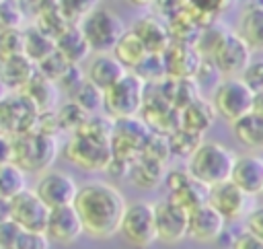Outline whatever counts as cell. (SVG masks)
I'll use <instances>...</instances> for the list:
<instances>
[{"mask_svg": "<svg viewBox=\"0 0 263 249\" xmlns=\"http://www.w3.org/2000/svg\"><path fill=\"white\" fill-rule=\"evenodd\" d=\"M125 204L123 193L101 179L80 183L72 202L84 233L95 239H111L117 235Z\"/></svg>", "mask_w": 263, "mask_h": 249, "instance_id": "1", "label": "cell"}, {"mask_svg": "<svg viewBox=\"0 0 263 249\" xmlns=\"http://www.w3.org/2000/svg\"><path fill=\"white\" fill-rule=\"evenodd\" d=\"M234 156L236 154L226 144L216 140H201L187 158V171L195 181L212 187L230 179Z\"/></svg>", "mask_w": 263, "mask_h": 249, "instance_id": "2", "label": "cell"}, {"mask_svg": "<svg viewBox=\"0 0 263 249\" xmlns=\"http://www.w3.org/2000/svg\"><path fill=\"white\" fill-rule=\"evenodd\" d=\"M148 82L142 80L136 72H125L113 86L103 91V109L111 119L138 117L146 101Z\"/></svg>", "mask_w": 263, "mask_h": 249, "instance_id": "3", "label": "cell"}, {"mask_svg": "<svg viewBox=\"0 0 263 249\" xmlns=\"http://www.w3.org/2000/svg\"><path fill=\"white\" fill-rule=\"evenodd\" d=\"M55 154H58V142H55V136L51 134L31 130L25 134L12 136L10 161L16 163L25 173H35L51 167Z\"/></svg>", "mask_w": 263, "mask_h": 249, "instance_id": "4", "label": "cell"}, {"mask_svg": "<svg viewBox=\"0 0 263 249\" xmlns=\"http://www.w3.org/2000/svg\"><path fill=\"white\" fill-rule=\"evenodd\" d=\"M78 29H80L82 37L86 39L90 51H95V54L111 51L115 41L125 31L119 14H115L111 8H105V6H92L78 21Z\"/></svg>", "mask_w": 263, "mask_h": 249, "instance_id": "5", "label": "cell"}, {"mask_svg": "<svg viewBox=\"0 0 263 249\" xmlns=\"http://www.w3.org/2000/svg\"><path fill=\"white\" fill-rule=\"evenodd\" d=\"M64 156L80 171H105L111 161V146L107 140L76 130L64 144Z\"/></svg>", "mask_w": 263, "mask_h": 249, "instance_id": "6", "label": "cell"}, {"mask_svg": "<svg viewBox=\"0 0 263 249\" xmlns=\"http://www.w3.org/2000/svg\"><path fill=\"white\" fill-rule=\"evenodd\" d=\"M117 233L132 247L148 249L156 241V233H154V204L148 202V200L127 202Z\"/></svg>", "mask_w": 263, "mask_h": 249, "instance_id": "7", "label": "cell"}, {"mask_svg": "<svg viewBox=\"0 0 263 249\" xmlns=\"http://www.w3.org/2000/svg\"><path fill=\"white\" fill-rule=\"evenodd\" d=\"M210 103L216 111V117H222L228 123H232V121H236L238 117H242L245 113L251 111L253 91L238 76L222 78L214 86Z\"/></svg>", "mask_w": 263, "mask_h": 249, "instance_id": "8", "label": "cell"}, {"mask_svg": "<svg viewBox=\"0 0 263 249\" xmlns=\"http://www.w3.org/2000/svg\"><path fill=\"white\" fill-rule=\"evenodd\" d=\"M148 136L146 123L138 117H125V119H113V130L109 138L111 154L121 161H132L142 152L144 140Z\"/></svg>", "mask_w": 263, "mask_h": 249, "instance_id": "9", "label": "cell"}, {"mask_svg": "<svg viewBox=\"0 0 263 249\" xmlns=\"http://www.w3.org/2000/svg\"><path fill=\"white\" fill-rule=\"evenodd\" d=\"M39 113L41 111L23 93L4 97L0 101V130L8 136L31 132L33 130L31 123H37V119L33 117H39Z\"/></svg>", "mask_w": 263, "mask_h": 249, "instance_id": "10", "label": "cell"}, {"mask_svg": "<svg viewBox=\"0 0 263 249\" xmlns=\"http://www.w3.org/2000/svg\"><path fill=\"white\" fill-rule=\"evenodd\" d=\"M37 198L51 210V208H60V206H68L74 202V195L78 191V183L74 181L72 175H68L66 171H45L35 185L31 187Z\"/></svg>", "mask_w": 263, "mask_h": 249, "instance_id": "11", "label": "cell"}, {"mask_svg": "<svg viewBox=\"0 0 263 249\" xmlns=\"http://www.w3.org/2000/svg\"><path fill=\"white\" fill-rule=\"evenodd\" d=\"M251 54H253L251 47L236 33L228 31L226 37L220 41V45L208 60H212V64L218 68L222 78H230V76L242 74L247 64L251 62Z\"/></svg>", "mask_w": 263, "mask_h": 249, "instance_id": "12", "label": "cell"}, {"mask_svg": "<svg viewBox=\"0 0 263 249\" xmlns=\"http://www.w3.org/2000/svg\"><path fill=\"white\" fill-rule=\"evenodd\" d=\"M47 214H49V208L29 187H25L14 198H10V220L16 222L23 230L43 233Z\"/></svg>", "mask_w": 263, "mask_h": 249, "instance_id": "13", "label": "cell"}, {"mask_svg": "<svg viewBox=\"0 0 263 249\" xmlns=\"http://www.w3.org/2000/svg\"><path fill=\"white\" fill-rule=\"evenodd\" d=\"M154 233L156 241L164 245L181 243L187 237V212L175 206L171 200L154 204Z\"/></svg>", "mask_w": 263, "mask_h": 249, "instance_id": "14", "label": "cell"}, {"mask_svg": "<svg viewBox=\"0 0 263 249\" xmlns=\"http://www.w3.org/2000/svg\"><path fill=\"white\" fill-rule=\"evenodd\" d=\"M208 204L226 222H232V220H238L247 214L249 195L228 179V181H222V183L208 187Z\"/></svg>", "mask_w": 263, "mask_h": 249, "instance_id": "15", "label": "cell"}, {"mask_svg": "<svg viewBox=\"0 0 263 249\" xmlns=\"http://www.w3.org/2000/svg\"><path fill=\"white\" fill-rule=\"evenodd\" d=\"M43 233L49 239V243L72 245L84 235V228H82L78 212L74 210L72 204H68V206H60V208L49 210Z\"/></svg>", "mask_w": 263, "mask_h": 249, "instance_id": "16", "label": "cell"}, {"mask_svg": "<svg viewBox=\"0 0 263 249\" xmlns=\"http://www.w3.org/2000/svg\"><path fill=\"white\" fill-rule=\"evenodd\" d=\"M226 230V220L205 202L187 214V237L197 243H216Z\"/></svg>", "mask_w": 263, "mask_h": 249, "instance_id": "17", "label": "cell"}, {"mask_svg": "<svg viewBox=\"0 0 263 249\" xmlns=\"http://www.w3.org/2000/svg\"><path fill=\"white\" fill-rule=\"evenodd\" d=\"M230 181L236 187H240L249 198L261 195V191H263V156H259L255 152L234 156Z\"/></svg>", "mask_w": 263, "mask_h": 249, "instance_id": "18", "label": "cell"}, {"mask_svg": "<svg viewBox=\"0 0 263 249\" xmlns=\"http://www.w3.org/2000/svg\"><path fill=\"white\" fill-rule=\"evenodd\" d=\"M164 72L173 78H191L201 62V56L189 43H173L162 54Z\"/></svg>", "mask_w": 263, "mask_h": 249, "instance_id": "19", "label": "cell"}, {"mask_svg": "<svg viewBox=\"0 0 263 249\" xmlns=\"http://www.w3.org/2000/svg\"><path fill=\"white\" fill-rule=\"evenodd\" d=\"M127 70L119 64V60L111 54V51H105V54H95L84 70V78L95 84L97 88L101 91H107L109 86H113Z\"/></svg>", "mask_w": 263, "mask_h": 249, "instance_id": "20", "label": "cell"}, {"mask_svg": "<svg viewBox=\"0 0 263 249\" xmlns=\"http://www.w3.org/2000/svg\"><path fill=\"white\" fill-rule=\"evenodd\" d=\"M236 35L251 47V51H263V2L247 4L238 16Z\"/></svg>", "mask_w": 263, "mask_h": 249, "instance_id": "21", "label": "cell"}, {"mask_svg": "<svg viewBox=\"0 0 263 249\" xmlns=\"http://www.w3.org/2000/svg\"><path fill=\"white\" fill-rule=\"evenodd\" d=\"M125 177L134 183V187L154 189V187H158V183L164 177V163L150 158V156H144V154H138L136 158L129 161Z\"/></svg>", "mask_w": 263, "mask_h": 249, "instance_id": "22", "label": "cell"}, {"mask_svg": "<svg viewBox=\"0 0 263 249\" xmlns=\"http://www.w3.org/2000/svg\"><path fill=\"white\" fill-rule=\"evenodd\" d=\"M35 72H37L35 64L25 54L0 60V86H6L10 91L21 93L27 86V82L33 78Z\"/></svg>", "mask_w": 263, "mask_h": 249, "instance_id": "23", "label": "cell"}, {"mask_svg": "<svg viewBox=\"0 0 263 249\" xmlns=\"http://www.w3.org/2000/svg\"><path fill=\"white\" fill-rule=\"evenodd\" d=\"M132 31L140 37L150 54H164L171 45V31L156 19V16H142L134 23Z\"/></svg>", "mask_w": 263, "mask_h": 249, "instance_id": "24", "label": "cell"}, {"mask_svg": "<svg viewBox=\"0 0 263 249\" xmlns=\"http://www.w3.org/2000/svg\"><path fill=\"white\" fill-rule=\"evenodd\" d=\"M216 119V111L212 107L210 101H203L199 97H195L191 103H187L185 107L179 109V126L195 132V134H203L205 130H210V126Z\"/></svg>", "mask_w": 263, "mask_h": 249, "instance_id": "25", "label": "cell"}, {"mask_svg": "<svg viewBox=\"0 0 263 249\" xmlns=\"http://www.w3.org/2000/svg\"><path fill=\"white\" fill-rule=\"evenodd\" d=\"M111 54L119 60V64H121L125 70L134 72V70L148 58L150 51L146 49V45L140 41V37H138L132 29H125V31L121 33V37L115 41Z\"/></svg>", "mask_w": 263, "mask_h": 249, "instance_id": "26", "label": "cell"}, {"mask_svg": "<svg viewBox=\"0 0 263 249\" xmlns=\"http://www.w3.org/2000/svg\"><path fill=\"white\" fill-rule=\"evenodd\" d=\"M53 41H55V51L70 64H80L90 54V47L82 37L78 25H68L62 33L55 35Z\"/></svg>", "mask_w": 263, "mask_h": 249, "instance_id": "27", "label": "cell"}, {"mask_svg": "<svg viewBox=\"0 0 263 249\" xmlns=\"http://www.w3.org/2000/svg\"><path fill=\"white\" fill-rule=\"evenodd\" d=\"M234 138L251 152H263V117L249 111L230 123Z\"/></svg>", "mask_w": 263, "mask_h": 249, "instance_id": "28", "label": "cell"}, {"mask_svg": "<svg viewBox=\"0 0 263 249\" xmlns=\"http://www.w3.org/2000/svg\"><path fill=\"white\" fill-rule=\"evenodd\" d=\"M23 95H27V99L39 109V111H51L53 109V101H55V93L58 86L51 78L43 76L41 72H35L33 78L27 82V86L21 91Z\"/></svg>", "mask_w": 263, "mask_h": 249, "instance_id": "29", "label": "cell"}, {"mask_svg": "<svg viewBox=\"0 0 263 249\" xmlns=\"http://www.w3.org/2000/svg\"><path fill=\"white\" fill-rule=\"evenodd\" d=\"M23 33H25V56H27L33 64L43 62L49 54L55 51V41H53V37L47 35L45 31H41L37 25L25 27Z\"/></svg>", "mask_w": 263, "mask_h": 249, "instance_id": "30", "label": "cell"}, {"mask_svg": "<svg viewBox=\"0 0 263 249\" xmlns=\"http://www.w3.org/2000/svg\"><path fill=\"white\" fill-rule=\"evenodd\" d=\"M166 200H171L175 206H179L181 210H185L189 214L191 210H195V208H199L201 204L208 202V185H203V183H199V181H195L191 177L179 189L168 191V198Z\"/></svg>", "mask_w": 263, "mask_h": 249, "instance_id": "31", "label": "cell"}, {"mask_svg": "<svg viewBox=\"0 0 263 249\" xmlns=\"http://www.w3.org/2000/svg\"><path fill=\"white\" fill-rule=\"evenodd\" d=\"M27 187V173L12 161L0 163V198H14Z\"/></svg>", "mask_w": 263, "mask_h": 249, "instance_id": "32", "label": "cell"}, {"mask_svg": "<svg viewBox=\"0 0 263 249\" xmlns=\"http://www.w3.org/2000/svg\"><path fill=\"white\" fill-rule=\"evenodd\" d=\"M203 138L195 132H189L185 128H175L173 132H168V146H171V154L181 156V158H189L191 152L199 146Z\"/></svg>", "mask_w": 263, "mask_h": 249, "instance_id": "33", "label": "cell"}, {"mask_svg": "<svg viewBox=\"0 0 263 249\" xmlns=\"http://www.w3.org/2000/svg\"><path fill=\"white\" fill-rule=\"evenodd\" d=\"M72 101H74L78 107H82L86 113H92V111H97V109L103 107V91L97 88L95 84H90V82L84 78V80L72 91Z\"/></svg>", "mask_w": 263, "mask_h": 249, "instance_id": "34", "label": "cell"}, {"mask_svg": "<svg viewBox=\"0 0 263 249\" xmlns=\"http://www.w3.org/2000/svg\"><path fill=\"white\" fill-rule=\"evenodd\" d=\"M226 33H228V29H224V27H220V25H210V27H205V29L199 33V37L195 39V43H193L195 51H197L201 58H210V56L216 51V47L220 45V41L226 37Z\"/></svg>", "mask_w": 263, "mask_h": 249, "instance_id": "35", "label": "cell"}, {"mask_svg": "<svg viewBox=\"0 0 263 249\" xmlns=\"http://www.w3.org/2000/svg\"><path fill=\"white\" fill-rule=\"evenodd\" d=\"M25 27V8L18 0H2L0 2V33L23 29Z\"/></svg>", "mask_w": 263, "mask_h": 249, "instance_id": "36", "label": "cell"}, {"mask_svg": "<svg viewBox=\"0 0 263 249\" xmlns=\"http://www.w3.org/2000/svg\"><path fill=\"white\" fill-rule=\"evenodd\" d=\"M144 156H150V158H156L160 163H166V158L171 156V146H168V134H162V132H154V134H148L146 140H144V146H142V152Z\"/></svg>", "mask_w": 263, "mask_h": 249, "instance_id": "37", "label": "cell"}, {"mask_svg": "<svg viewBox=\"0 0 263 249\" xmlns=\"http://www.w3.org/2000/svg\"><path fill=\"white\" fill-rule=\"evenodd\" d=\"M23 29H12V31H2L0 33V60L25 54V33H23Z\"/></svg>", "mask_w": 263, "mask_h": 249, "instance_id": "38", "label": "cell"}, {"mask_svg": "<svg viewBox=\"0 0 263 249\" xmlns=\"http://www.w3.org/2000/svg\"><path fill=\"white\" fill-rule=\"evenodd\" d=\"M238 78H240L253 93L263 91V60H251Z\"/></svg>", "mask_w": 263, "mask_h": 249, "instance_id": "39", "label": "cell"}, {"mask_svg": "<svg viewBox=\"0 0 263 249\" xmlns=\"http://www.w3.org/2000/svg\"><path fill=\"white\" fill-rule=\"evenodd\" d=\"M242 228L263 241V204L253 206L242 216Z\"/></svg>", "mask_w": 263, "mask_h": 249, "instance_id": "40", "label": "cell"}, {"mask_svg": "<svg viewBox=\"0 0 263 249\" xmlns=\"http://www.w3.org/2000/svg\"><path fill=\"white\" fill-rule=\"evenodd\" d=\"M49 239L45 237V233H37V230H21L16 247L14 249H49Z\"/></svg>", "mask_w": 263, "mask_h": 249, "instance_id": "41", "label": "cell"}, {"mask_svg": "<svg viewBox=\"0 0 263 249\" xmlns=\"http://www.w3.org/2000/svg\"><path fill=\"white\" fill-rule=\"evenodd\" d=\"M21 230L23 228L16 222H12V220L0 222V249H14Z\"/></svg>", "mask_w": 263, "mask_h": 249, "instance_id": "42", "label": "cell"}, {"mask_svg": "<svg viewBox=\"0 0 263 249\" xmlns=\"http://www.w3.org/2000/svg\"><path fill=\"white\" fill-rule=\"evenodd\" d=\"M230 249H263V241L242 228L230 239Z\"/></svg>", "mask_w": 263, "mask_h": 249, "instance_id": "43", "label": "cell"}, {"mask_svg": "<svg viewBox=\"0 0 263 249\" xmlns=\"http://www.w3.org/2000/svg\"><path fill=\"white\" fill-rule=\"evenodd\" d=\"M189 179H191V175H189L187 169H171V171H164L162 183L166 185L168 191H175V189H179L181 185H185Z\"/></svg>", "mask_w": 263, "mask_h": 249, "instance_id": "44", "label": "cell"}, {"mask_svg": "<svg viewBox=\"0 0 263 249\" xmlns=\"http://www.w3.org/2000/svg\"><path fill=\"white\" fill-rule=\"evenodd\" d=\"M10 148H12V136L0 132V163L10 161Z\"/></svg>", "mask_w": 263, "mask_h": 249, "instance_id": "45", "label": "cell"}, {"mask_svg": "<svg viewBox=\"0 0 263 249\" xmlns=\"http://www.w3.org/2000/svg\"><path fill=\"white\" fill-rule=\"evenodd\" d=\"M251 111L263 117V91L253 93V103H251Z\"/></svg>", "mask_w": 263, "mask_h": 249, "instance_id": "46", "label": "cell"}, {"mask_svg": "<svg viewBox=\"0 0 263 249\" xmlns=\"http://www.w3.org/2000/svg\"><path fill=\"white\" fill-rule=\"evenodd\" d=\"M10 220V200L0 198V222Z\"/></svg>", "mask_w": 263, "mask_h": 249, "instance_id": "47", "label": "cell"}, {"mask_svg": "<svg viewBox=\"0 0 263 249\" xmlns=\"http://www.w3.org/2000/svg\"><path fill=\"white\" fill-rule=\"evenodd\" d=\"M249 2H259V0H249Z\"/></svg>", "mask_w": 263, "mask_h": 249, "instance_id": "48", "label": "cell"}, {"mask_svg": "<svg viewBox=\"0 0 263 249\" xmlns=\"http://www.w3.org/2000/svg\"><path fill=\"white\" fill-rule=\"evenodd\" d=\"M261 195H263V191H261Z\"/></svg>", "mask_w": 263, "mask_h": 249, "instance_id": "49", "label": "cell"}, {"mask_svg": "<svg viewBox=\"0 0 263 249\" xmlns=\"http://www.w3.org/2000/svg\"><path fill=\"white\" fill-rule=\"evenodd\" d=\"M0 2H2V0H0Z\"/></svg>", "mask_w": 263, "mask_h": 249, "instance_id": "50", "label": "cell"}]
</instances>
